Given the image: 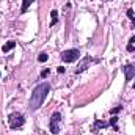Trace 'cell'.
Returning a JSON list of instances; mask_svg holds the SVG:
<instances>
[{"instance_id": "obj_3", "label": "cell", "mask_w": 135, "mask_h": 135, "mask_svg": "<svg viewBox=\"0 0 135 135\" xmlns=\"http://www.w3.org/2000/svg\"><path fill=\"white\" fill-rule=\"evenodd\" d=\"M24 123H25V119L21 113H11L9 118H8V124H9L11 129H17V127L24 126Z\"/></svg>"}, {"instance_id": "obj_11", "label": "cell", "mask_w": 135, "mask_h": 135, "mask_svg": "<svg viewBox=\"0 0 135 135\" xmlns=\"http://www.w3.org/2000/svg\"><path fill=\"white\" fill-rule=\"evenodd\" d=\"M116 123H118V116H115V115H113V116L110 118V123H108V124L113 127V131H118V126H116Z\"/></svg>"}, {"instance_id": "obj_15", "label": "cell", "mask_w": 135, "mask_h": 135, "mask_svg": "<svg viewBox=\"0 0 135 135\" xmlns=\"http://www.w3.org/2000/svg\"><path fill=\"white\" fill-rule=\"evenodd\" d=\"M49 74H50V71H49V69H44V71L41 72V77H47Z\"/></svg>"}, {"instance_id": "obj_16", "label": "cell", "mask_w": 135, "mask_h": 135, "mask_svg": "<svg viewBox=\"0 0 135 135\" xmlns=\"http://www.w3.org/2000/svg\"><path fill=\"white\" fill-rule=\"evenodd\" d=\"M126 49H127V52H134V50H135V47L132 46V44H127V47H126Z\"/></svg>"}, {"instance_id": "obj_14", "label": "cell", "mask_w": 135, "mask_h": 135, "mask_svg": "<svg viewBox=\"0 0 135 135\" xmlns=\"http://www.w3.org/2000/svg\"><path fill=\"white\" fill-rule=\"evenodd\" d=\"M121 110H123V107H121V105H118V107H113V108L110 110V113H112V115H116V113H119Z\"/></svg>"}, {"instance_id": "obj_7", "label": "cell", "mask_w": 135, "mask_h": 135, "mask_svg": "<svg viewBox=\"0 0 135 135\" xmlns=\"http://www.w3.org/2000/svg\"><path fill=\"white\" fill-rule=\"evenodd\" d=\"M110 124L105 123V121H99V119H94V126H93V131H99V129H105L108 127Z\"/></svg>"}, {"instance_id": "obj_10", "label": "cell", "mask_w": 135, "mask_h": 135, "mask_svg": "<svg viewBox=\"0 0 135 135\" xmlns=\"http://www.w3.org/2000/svg\"><path fill=\"white\" fill-rule=\"evenodd\" d=\"M50 16H52V21H50V27H54V25L57 24V21H58V13L54 9V11L50 13Z\"/></svg>"}, {"instance_id": "obj_9", "label": "cell", "mask_w": 135, "mask_h": 135, "mask_svg": "<svg viewBox=\"0 0 135 135\" xmlns=\"http://www.w3.org/2000/svg\"><path fill=\"white\" fill-rule=\"evenodd\" d=\"M33 2H35V0H22V9H21V11H22V13H27L28 6H30Z\"/></svg>"}, {"instance_id": "obj_8", "label": "cell", "mask_w": 135, "mask_h": 135, "mask_svg": "<svg viewBox=\"0 0 135 135\" xmlns=\"http://www.w3.org/2000/svg\"><path fill=\"white\" fill-rule=\"evenodd\" d=\"M14 47H16V41H8V42H6V44L2 47V52H5V54H6V52L13 50Z\"/></svg>"}, {"instance_id": "obj_13", "label": "cell", "mask_w": 135, "mask_h": 135, "mask_svg": "<svg viewBox=\"0 0 135 135\" xmlns=\"http://www.w3.org/2000/svg\"><path fill=\"white\" fill-rule=\"evenodd\" d=\"M127 16H129V19L132 21V27H135V13L132 9H127Z\"/></svg>"}, {"instance_id": "obj_6", "label": "cell", "mask_w": 135, "mask_h": 135, "mask_svg": "<svg viewBox=\"0 0 135 135\" xmlns=\"http://www.w3.org/2000/svg\"><path fill=\"white\" fill-rule=\"evenodd\" d=\"M123 71H124V75H126V80L127 82H131L135 77V66L134 65H126V66L123 68Z\"/></svg>"}, {"instance_id": "obj_20", "label": "cell", "mask_w": 135, "mask_h": 135, "mask_svg": "<svg viewBox=\"0 0 135 135\" xmlns=\"http://www.w3.org/2000/svg\"><path fill=\"white\" fill-rule=\"evenodd\" d=\"M0 77H2V72H0Z\"/></svg>"}, {"instance_id": "obj_1", "label": "cell", "mask_w": 135, "mask_h": 135, "mask_svg": "<svg viewBox=\"0 0 135 135\" xmlns=\"http://www.w3.org/2000/svg\"><path fill=\"white\" fill-rule=\"evenodd\" d=\"M49 91H50V85H49L47 82H42V83H39L38 86H35L33 93H32V96H30V105H28L30 110H38V108L42 105V102L46 101Z\"/></svg>"}, {"instance_id": "obj_18", "label": "cell", "mask_w": 135, "mask_h": 135, "mask_svg": "<svg viewBox=\"0 0 135 135\" xmlns=\"http://www.w3.org/2000/svg\"><path fill=\"white\" fill-rule=\"evenodd\" d=\"M132 42H135V36H132V38H131V41H129V44H132Z\"/></svg>"}, {"instance_id": "obj_2", "label": "cell", "mask_w": 135, "mask_h": 135, "mask_svg": "<svg viewBox=\"0 0 135 135\" xmlns=\"http://www.w3.org/2000/svg\"><path fill=\"white\" fill-rule=\"evenodd\" d=\"M79 58H80V50L79 49H69V50H65L61 54V60L65 63H74Z\"/></svg>"}, {"instance_id": "obj_17", "label": "cell", "mask_w": 135, "mask_h": 135, "mask_svg": "<svg viewBox=\"0 0 135 135\" xmlns=\"http://www.w3.org/2000/svg\"><path fill=\"white\" fill-rule=\"evenodd\" d=\"M57 71H58L60 74H63V72H65V68H63V66H58V69H57Z\"/></svg>"}, {"instance_id": "obj_12", "label": "cell", "mask_w": 135, "mask_h": 135, "mask_svg": "<svg viewBox=\"0 0 135 135\" xmlns=\"http://www.w3.org/2000/svg\"><path fill=\"white\" fill-rule=\"evenodd\" d=\"M47 58H49V57H47V54L41 52V54H39V57H38V61H39V63H46V61H47Z\"/></svg>"}, {"instance_id": "obj_4", "label": "cell", "mask_w": 135, "mask_h": 135, "mask_svg": "<svg viewBox=\"0 0 135 135\" xmlns=\"http://www.w3.org/2000/svg\"><path fill=\"white\" fill-rule=\"evenodd\" d=\"M60 121H61V115H60V112L52 113V116H50V124H49L52 134L57 135L58 132H60Z\"/></svg>"}, {"instance_id": "obj_19", "label": "cell", "mask_w": 135, "mask_h": 135, "mask_svg": "<svg viewBox=\"0 0 135 135\" xmlns=\"http://www.w3.org/2000/svg\"><path fill=\"white\" fill-rule=\"evenodd\" d=\"M134 90H135V83H134Z\"/></svg>"}, {"instance_id": "obj_5", "label": "cell", "mask_w": 135, "mask_h": 135, "mask_svg": "<svg viewBox=\"0 0 135 135\" xmlns=\"http://www.w3.org/2000/svg\"><path fill=\"white\" fill-rule=\"evenodd\" d=\"M90 63H93V57H90V55H86V57H83V60L80 61V65H79V68L75 69V72H77V74H80L82 71H85L86 68L90 66Z\"/></svg>"}]
</instances>
